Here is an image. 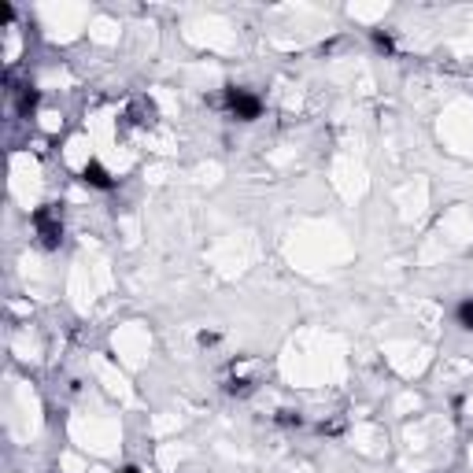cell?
Listing matches in <instances>:
<instances>
[{
  "label": "cell",
  "mask_w": 473,
  "mask_h": 473,
  "mask_svg": "<svg viewBox=\"0 0 473 473\" xmlns=\"http://www.w3.org/2000/svg\"><path fill=\"white\" fill-rule=\"evenodd\" d=\"M34 230L37 236L48 244V248H56L63 241V222H59V211H37L34 215Z\"/></svg>",
  "instance_id": "1"
},
{
  "label": "cell",
  "mask_w": 473,
  "mask_h": 473,
  "mask_svg": "<svg viewBox=\"0 0 473 473\" xmlns=\"http://www.w3.org/2000/svg\"><path fill=\"white\" fill-rule=\"evenodd\" d=\"M230 111L236 115V118H244V122H248V118H255L259 115V100L252 97V93H248V89H230Z\"/></svg>",
  "instance_id": "2"
},
{
  "label": "cell",
  "mask_w": 473,
  "mask_h": 473,
  "mask_svg": "<svg viewBox=\"0 0 473 473\" xmlns=\"http://www.w3.org/2000/svg\"><path fill=\"white\" fill-rule=\"evenodd\" d=\"M82 178L89 181V185H97V189H111V174H108V170H104L100 163H85Z\"/></svg>",
  "instance_id": "3"
},
{
  "label": "cell",
  "mask_w": 473,
  "mask_h": 473,
  "mask_svg": "<svg viewBox=\"0 0 473 473\" xmlns=\"http://www.w3.org/2000/svg\"><path fill=\"white\" fill-rule=\"evenodd\" d=\"M458 325H463V330H473V299H463V304H458Z\"/></svg>",
  "instance_id": "4"
},
{
  "label": "cell",
  "mask_w": 473,
  "mask_h": 473,
  "mask_svg": "<svg viewBox=\"0 0 473 473\" xmlns=\"http://www.w3.org/2000/svg\"><path fill=\"white\" fill-rule=\"evenodd\" d=\"M122 473H141V470H134V466H129V470H122Z\"/></svg>",
  "instance_id": "5"
}]
</instances>
